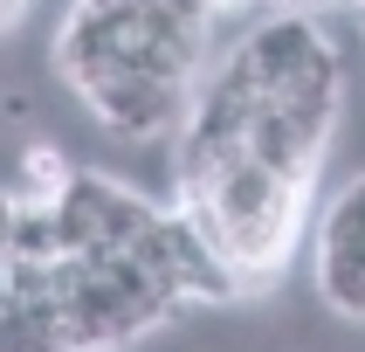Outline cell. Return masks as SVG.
<instances>
[{
  "label": "cell",
  "mask_w": 365,
  "mask_h": 352,
  "mask_svg": "<svg viewBox=\"0 0 365 352\" xmlns=\"http://www.w3.org/2000/svg\"><path fill=\"white\" fill-rule=\"evenodd\" d=\"M317 290L331 311L365 318V173L345 180V193L331 201L317 228Z\"/></svg>",
  "instance_id": "6da1fadb"
},
{
  "label": "cell",
  "mask_w": 365,
  "mask_h": 352,
  "mask_svg": "<svg viewBox=\"0 0 365 352\" xmlns=\"http://www.w3.org/2000/svg\"><path fill=\"white\" fill-rule=\"evenodd\" d=\"M7 248H14V193H0V263H7Z\"/></svg>",
  "instance_id": "7a4b0ae2"
},
{
  "label": "cell",
  "mask_w": 365,
  "mask_h": 352,
  "mask_svg": "<svg viewBox=\"0 0 365 352\" xmlns=\"http://www.w3.org/2000/svg\"><path fill=\"white\" fill-rule=\"evenodd\" d=\"M28 7V0H0V28H14V14Z\"/></svg>",
  "instance_id": "3957f363"
},
{
  "label": "cell",
  "mask_w": 365,
  "mask_h": 352,
  "mask_svg": "<svg viewBox=\"0 0 365 352\" xmlns=\"http://www.w3.org/2000/svg\"><path fill=\"white\" fill-rule=\"evenodd\" d=\"M359 7H365V0H359Z\"/></svg>",
  "instance_id": "277c9868"
}]
</instances>
